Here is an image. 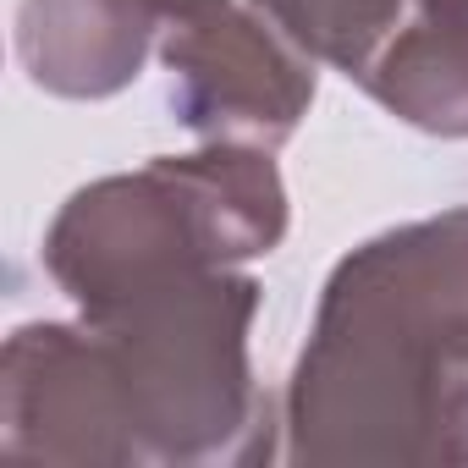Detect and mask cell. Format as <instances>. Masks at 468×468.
Returning <instances> with one entry per match:
<instances>
[{"instance_id": "6da1fadb", "label": "cell", "mask_w": 468, "mask_h": 468, "mask_svg": "<svg viewBox=\"0 0 468 468\" xmlns=\"http://www.w3.org/2000/svg\"><path fill=\"white\" fill-rule=\"evenodd\" d=\"M292 463H468V209L353 249L287 386Z\"/></svg>"}, {"instance_id": "7a4b0ae2", "label": "cell", "mask_w": 468, "mask_h": 468, "mask_svg": "<svg viewBox=\"0 0 468 468\" xmlns=\"http://www.w3.org/2000/svg\"><path fill=\"white\" fill-rule=\"evenodd\" d=\"M282 231L287 193L271 154L215 144L182 160L160 154L72 193L45 238V271L89 314L271 254Z\"/></svg>"}, {"instance_id": "3957f363", "label": "cell", "mask_w": 468, "mask_h": 468, "mask_svg": "<svg viewBox=\"0 0 468 468\" xmlns=\"http://www.w3.org/2000/svg\"><path fill=\"white\" fill-rule=\"evenodd\" d=\"M260 287L204 271L111 309H89V331L116 375L144 463H249L265 457V397L249 375V325Z\"/></svg>"}, {"instance_id": "277c9868", "label": "cell", "mask_w": 468, "mask_h": 468, "mask_svg": "<svg viewBox=\"0 0 468 468\" xmlns=\"http://www.w3.org/2000/svg\"><path fill=\"white\" fill-rule=\"evenodd\" d=\"M171 111L204 144L282 149L314 105V61L265 6H215L165 39Z\"/></svg>"}, {"instance_id": "5b68a950", "label": "cell", "mask_w": 468, "mask_h": 468, "mask_svg": "<svg viewBox=\"0 0 468 468\" xmlns=\"http://www.w3.org/2000/svg\"><path fill=\"white\" fill-rule=\"evenodd\" d=\"M0 463H144L100 336L83 325H23L0 358Z\"/></svg>"}, {"instance_id": "8992f818", "label": "cell", "mask_w": 468, "mask_h": 468, "mask_svg": "<svg viewBox=\"0 0 468 468\" xmlns=\"http://www.w3.org/2000/svg\"><path fill=\"white\" fill-rule=\"evenodd\" d=\"M149 28L154 17L138 0H23L17 56L39 89L61 100H105L138 78Z\"/></svg>"}, {"instance_id": "52a82bcc", "label": "cell", "mask_w": 468, "mask_h": 468, "mask_svg": "<svg viewBox=\"0 0 468 468\" xmlns=\"http://www.w3.org/2000/svg\"><path fill=\"white\" fill-rule=\"evenodd\" d=\"M254 6H265L309 56L353 78L402 23L408 0H254Z\"/></svg>"}, {"instance_id": "ba28073f", "label": "cell", "mask_w": 468, "mask_h": 468, "mask_svg": "<svg viewBox=\"0 0 468 468\" xmlns=\"http://www.w3.org/2000/svg\"><path fill=\"white\" fill-rule=\"evenodd\" d=\"M397 34L441 61H468V0H408Z\"/></svg>"}, {"instance_id": "9c48e42d", "label": "cell", "mask_w": 468, "mask_h": 468, "mask_svg": "<svg viewBox=\"0 0 468 468\" xmlns=\"http://www.w3.org/2000/svg\"><path fill=\"white\" fill-rule=\"evenodd\" d=\"M138 6H144L154 23H187V17H204V12L226 6V0H138Z\"/></svg>"}]
</instances>
